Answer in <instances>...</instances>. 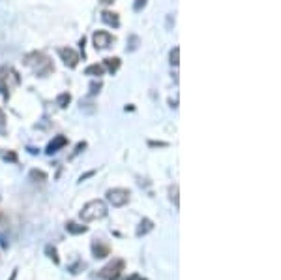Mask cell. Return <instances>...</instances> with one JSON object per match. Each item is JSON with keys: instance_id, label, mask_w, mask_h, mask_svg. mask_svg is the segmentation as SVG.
<instances>
[{"instance_id": "1", "label": "cell", "mask_w": 281, "mask_h": 280, "mask_svg": "<svg viewBox=\"0 0 281 280\" xmlns=\"http://www.w3.org/2000/svg\"><path fill=\"white\" fill-rule=\"evenodd\" d=\"M25 66L30 68L38 77H47L54 71L53 61L49 59V55H45L44 51L28 53V55L25 57Z\"/></svg>"}, {"instance_id": "2", "label": "cell", "mask_w": 281, "mask_h": 280, "mask_svg": "<svg viewBox=\"0 0 281 280\" xmlns=\"http://www.w3.org/2000/svg\"><path fill=\"white\" fill-rule=\"evenodd\" d=\"M107 213L109 211L105 201H102V199H92V201H88V203L83 207L79 216H81V220H85V222H94V220L105 218Z\"/></svg>"}, {"instance_id": "3", "label": "cell", "mask_w": 281, "mask_h": 280, "mask_svg": "<svg viewBox=\"0 0 281 280\" xmlns=\"http://www.w3.org/2000/svg\"><path fill=\"white\" fill-rule=\"evenodd\" d=\"M19 83H21V77H19V73H17L13 68L8 66L0 70V88H2L4 96L10 94L11 88L19 87Z\"/></svg>"}, {"instance_id": "4", "label": "cell", "mask_w": 281, "mask_h": 280, "mask_svg": "<svg viewBox=\"0 0 281 280\" xmlns=\"http://www.w3.org/2000/svg\"><path fill=\"white\" fill-rule=\"evenodd\" d=\"M124 267H126L124 259H113L111 264H107L97 273V276L103 280H118L120 275H122V271H124Z\"/></svg>"}, {"instance_id": "5", "label": "cell", "mask_w": 281, "mask_h": 280, "mask_svg": "<svg viewBox=\"0 0 281 280\" xmlns=\"http://www.w3.org/2000/svg\"><path fill=\"white\" fill-rule=\"evenodd\" d=\"M131 192L128 188H111L107 190V201L113 207H124L126 203H130Z\"/></svg>"}, {"instance_id": "6", "label": "cell", "mask_w": 281, "mask_h": 280, "mask_svg": "<svg viewBox=\"0 0 281 280\" xmlns=\"http://www.w3.org/2000/svg\"><path fill=\"white\" fill-rule=\"evenodd\" d=\"M92 42H94V47H96L97 51L107 49L109 45L113 44V36H111L107 30H96L92 36Z\"/></svg>"}, {"instance_id": "7", "label": "cell", "mask_w": 281, "mask_h": 280, "mask_svg": "<svg viewBox=\"0 0 281 280\" xmlns=\"http://www.w3.org/2000/svg\"><path fill=\"white\" fill-rule=\"evenodd\" d=\"M58 55L68 68H75L77 64H79V61H81V59H79V53H77L75 49H71V47H62V49L58 51Z\"/></svg>"}, {"instance_id": "8", "label": "cell", "mask_w": 281, "mask_h": 280, "mask_svg": "<svg viewBox=\"0 0 281 280\" xmlns=\"http://www.w3.org/2000/svg\"><path fill=\"white\" fill-rule=\"evenodd\" d=\"M92 254H94V258H97V259L107 258L109 254H111V245L105 242L103 239H94L92 241Z\"/></svg>"}, {"instance_id": "9", "label": "cell", "mask_w": 281, "mask_h": 280, "mask_svg": "<svg viewBox=\"0 0 281 280\" xmlns=\"http://www.w3.org/2000/svg\"><path fill=\"white\" fill-rule=\"evenodd\" d=\"M66 145H68V138H66V136H56V138L47 145V153L49 154L58 153L60 148H64Z\"/></svg>"}, {"instance_id": "10", "label": "cell", "mask_w": 281, "mask_h": 280, "mask_svg": "<svg viewBox=\"0 0 281 280\" xmlns=\"http://www.w3.org/2000/svg\"><path fill=\"white\" fill-rule=\"evenodd\" d=\"M102 19H103V23H107L109 27H120V17H118V13H114V11H109V10H105L102 13Z\"/></svg>"}, {"instance_id": "11", "label": "cell", "mask_w": 281, "mask_h": 280, "mask_svg": "<svg viewBox=\"0 0 281 280\" xmlns=\"http://www.w3.org/2000/svg\"><path fill=\"white\" fill-rule=\"evenodd\" d=\"M66 230H68V233H71V235H81V233H87L88 228L87 226L77 224V222H68V224H66Z\"/></svg>"}, {"instance_id": "12", "label": "cell", "mask_w": 281, "mask_h": 280, "mask_svg": "<svg viewBox=\"0 0 281 280\" xmlns=\"http://www.w3.org/2000/svg\"><path fill=\"white\" fill-rule=\"evenodd\" d=\"M103 68H105V70H109L111 73L118 71V68H120V59H118V57H109V59H105V61H103Z\"/></svg>"}, {"instance_id": "13", "label": "cell", "mask_w": 281, "mask_h": 280, "mask_svg": "<svg viewBox=\"0 0 281 280\" xmlns=\"http://www.w3.org/2000/svg\"><path fill=\"white\" fill-rule=\"evenodd\" d=\"M154 230V222L152 220H148V218H143L140 220V224H139V228H137V235H146L148 231H152Z\"/></svg>"}, {"instance_id": "14", "label": "cell", "mask_w": 281, "mask_h": 280, "mask_svg": "<svg viewBox=\"0 0 281 280\" xmlns=\"http://www.w3.org/2000/svg\"><path fill=\"white\" fill-rule=\"evenodd\" d=\"M85 73L92 77H102L103 73H105V68H103V64H90V66L85 70Z\"/></svg>"}, {"instance_id": "15", "label": "cell", "mask_w": 281, "mask_h": 280, "mask_svg": "<svg viewBox=\"0 0 281 280\" xmlns=\"http://www.w3.org/2000/svg\"><path fill=\"white\" fill-rule=\"evenodd\" d=\"M30 179L36 181V182H45L47 181V173L42 171V170H32L30 171Z\"/></svg>"}, {"instance_id": "16", "label": "cell", "mask_w": 281, "mask_h": 280, "mask_svg": "<svg viewBox=\"0 0 281 280\" xmlns=\"http://www.w3.org/2000/svg\"><path fill=\"white\" fill-rule=\"evenodd\" d=\"M70 102H71L70 92H62V94H58V98H56V105H58V107H68Z\"/></svg>"}, {"instance_id": "17", "label": "cell", "mask_w": 281, "mask_h": 280, "mask_svg": "<svg viewBox=\"0 0 281 280\" xmlns=\"http://www.w3.org/2000/svg\"><path fill=\"white\" fill-rule=\"evenodd\" d=\"M169 59H171V64H173V66H178V59H180V47H174L173 51H171V57H169Z\"/></svg>"}, {"instance_id": "18", "label": "cell", "mask_w": 281, "mask_h": 280, "mask_svg": "<svg viewBox=\"0 0 281 280\" xmlns=\"http://www.w3.org/2000/svg\"><path fill=\"white\" fill-rule=\"evenodd\" d=\"M171 199L174 201V207L178 209V207H180V201H178V184L171 186Z\"/></svg>"}, {"instance_id": "19", "label": "cell", "mask_w": 281, "mask_h": 280, "mask_svg": "<svg viewBox=\"0 0 281 280\" xmlns=\"http://www.w3.org/2000/svg\"><path fill=\"white\" fill-rule=\"evenodd\" d=\"M45 250H47L49 258L53 259L54 264H60V259H58V254H56V248H54V247H51V245H49V247L45 248Z\"/></svg>"}, {"instance_id": "20", "label": "cell", "mask_w": 281, "mask_h": 280, "mask_svg": "<svg viewBox=\"0 0 281 280\" xmlns=\"http://www.w3.org/2000/svg\"><path fill=\"white\" fill-rule=\"evenodd\" d=\"M6 130V115H4V111L0 109V134H4Z\"/></svg>"}, {"instance_id": "21", "label": "cell", "mask_w": 281, "mask_h": 280, "mask_svg": "<svg viewBox=\"0 0 281 280\" xmlns=\"http://www.w3.org/2000/svg\"><path fill=\"white\" fill-rule=\"evenodd\" d=\"M145 6H146V0H135V6H133V8H135V11H140Z\"/></svg>"}, {"instance_id": "22", "label": "cell", "mask_w": 281, "mask_h": 280, "mask_svg": "<svg viewBox=\"0 0 281 280\" xmlns=\"http://www.w3.org/2000/svg\"><path fill=\"white\" fill-rule=\"evenodd\" d=\"M85 147H87V143H85V141H83V143H79V145H77V148H75V153L71 154V158H73V156H77V154L81 153V151H83V148H85Z\"/></svg>"}, {"instance_id": "23", "label": "cell", "mask_w": 281, "mask_h": 280, "mask_svg": "<svg viewBox=\"0 0 281 280\" xmlns=\"http://www.w3.org/2000/svg\"><path fill=\"white\" fill-rule=\"evenodd\" d=\"M90 88H92V90H90V94H96V92H99V88H102V83H92V85H90Z\"/></svg>"}, {"instance_id": "24", "label": "cell", "mask_w": 281, "mask_h": 280, "mask_svg": "<svg viewBox=\"0 0 281 280\" xmlns=\"http://www.w3.org/2000/svg\"><path fill=\"white\" fill-rule=\"evenodd\" d=\"M126 280H146V278H143V276H139V275H131V276H128Z\"/></svg>"}, {"instance_id": "25", "label": "cell", "mask_w": 281, "mask_h": 280, "mask_svg": "<svg viewBox=\"0 0 281 280\" xmlns=\"http://www.w3.org/2000/svg\"><path fill=\"white\" fill-rule=\"evenodd\" d=\"M99 2H102V4H113L114 0H99Z\"/></svg>"}]
</instances>
